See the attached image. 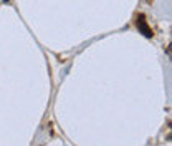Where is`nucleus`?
<instances>
[{
	"label": "nucleus",
	"mask_w": 172,
	"mask_h": 146,
	"mask_svg": "<svg viewBox=\"0 0 172 146\" xmlns=\"http://www.w3.org/2000/svg\"><path fill=\"white\" fill-rule=\"evenodd\" d=\"M137 28H139V32H141L144 37H147V38H151L152 35H154V33H152V30L149 28V25H147L144 15H139V17H137Z\"/></svg>",
	"instance_id": "f257e3e1"
},
{
	"label": "nucleus",
	"mask_w": 172,
	"mask_h": 146,
	"mask_svg": "<svg viewBox=\"0 0 172 146\" xmlns=\"http://www.w3.org/2000/svg\"><path fill=\"white\" fill-rule=\"evenodd\" d=\"M3 2H8V0H3Z\"/></svg>",
	"instance_id": "f03ea898"
}]
</instances>
